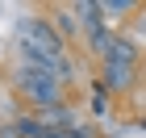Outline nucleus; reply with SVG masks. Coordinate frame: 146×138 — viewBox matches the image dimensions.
I'll use <instances>...</instances> for the list:
<instances>
[{
	"label": "nucleus",
	"instance_id": "obj_1",
	"mask_svg": "<svg viewBox=\"0 0 146 138\" xmlns=\"http://www.w3.org/2000/svg\"><path fill=\"white\" fill-rule=\"evenodd\" d=\"M17 42H21V50H34V55H46V59H63V38L42 17H25L17 25Z\"/></svg>",
	"mask_w": 146,
	"mask_h": 138
},
{
	"label": "nucleus",
	"instance_id": "obj_2",
	"mask_svg": "<svg viewBox=\"0 0 146 138\" xmlns=\"http://www.w3.org/2000/svg\"><path fill=\"white\" fill-rule=\"evenodd\" d=\"M17 88L29 96L34 105H42V109H54L58 101H63V84L54 80V75H46V71H29V67H17Z\"/></svg>",
	"mask_w": 146,
	"mask_h": 138
},
{
	"label": "nucleus",
	"instance_id": "obj_3",
	"mask_svg": "<svg viewBox=\"0 0 146 138\" xmlns=\"http://www.w3.org/2000/svg\"><path fill=\"white\" fill-rule=\"evenodd\" d=\"M129 80H134V63H104V84H109L113 92L129 88Z\"/></svg>",
	"mask_w": 146,
	"mask_h": 138
},
{
	"label": "nucleus",
	"instance_id": "obj_4",
	"mask_svg": "<svg viewBox=\"0 0 146 138\" xmlns=\"http://www.w3.org/2000/svg\"><path fill=\"white\" fill-rule=\"evenodd\" d=\"M71 17H75V9H58V13H54V25H58V38H63V34H75V21H71Z\"/></svg>",
	"mask_w": 146,
	"mask_h": 138
},
{
	"label": "nucleus",
	"instance_id": "obj_5",
	"mask_svg": "<svg viewBox=\"0 0 146 138\" xmlns=\"http://www.w3.org/2000/svg\"><path fill=\"white\" fill-rule=\"evenodd\" d=\"M67 138H92V130H88V126H75V130H71Z\"/></svg>",
	"mask_w": 146,
	"mask_h": 138
}]
</instances>
